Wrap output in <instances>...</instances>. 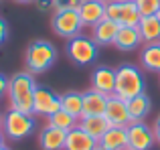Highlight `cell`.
<instances>
[{"mask_svg":"<svg viewBox=\"0 0 160 150\" xmlns=\"http://www.w3.org/2000/svg\"><path fill=\"white\" fill-rule=\"evenodd\" d=\"M35 91H37V83H35V75L32 73L18 71V73L12 75V77H8L6 98H8V103H10V110L32 114Z\"/></svg>","mask_w":160,"mask_h":150,"instance_id":"obj_1","label":"cell"},{"mask_svg":"<svg viewBox=\"0 0 160 150\" xmlns=\"http://www.w3.org/2000/svg\"><path fill=\"white\" fill-rule=\"evenodd\" d=\"M57 61V47L47 39H37L24 51V69L32 75L45 73Z\"/></svg>","mask_w":160,"mask_h":150,"instance_id":"obj_2","label":"cell"},{"mask_svg":"<svg viewBox=\"0 0 160 150\" xmlns=\"http://www.w3.org/2000/svg\"><path fill=\"white\" fill-rule=\"evenodd\" d=\"M144 91H146V79L138 65L122 63L116 69V91H113V95L128 102L134 95H140Z\"/></svg>","mask_w":160,"mask_h":150,"instance_id":"obj_3","label":"cell"},{"mask_svg":"<svg viewBox=\"0 0 160 150\" xmlns=\"http://www.w3.org/2000/svg\"><path fill=\"white\" fill-rule=\"evenodd\" d=\"M35 128H37V120L32 114L8 110L2 116V134L6 136V140H12V142L24 140L35 132Z\"/></svg>","mask_w":160,"mask_h":150,"instance_id":"obj_4","label":"cell"},{"mask_svg":"<svg viewBox=\"0 0 160 150\" xmlns=\"http://www.w3.org/2000/svg\"><path fill=\"white\" fill-rule=\"evenodd\" d=\"M67 57L73 61L77 67H87V65H93L98 61V43H95L91 37L85 35H77L73 39L67 41Z\"/></svg>","mask_w":160,"mask_h":150,"instance_id":"obj_5","label":"cell"},{"mask_svg":"<svg viewBox=\"0 0 160 150\" xmlns=\"http://www.w3.org/2000/svg\"><path fill=\"white\" fill-rule=\"evenodd\" d=\"M51 28L57 37L69 41L73 37L81 35L83 22H81V16H79L77 10L59 8V10H53V14H51Z\"/></svg>","mask_w":160,"mask_h":150,"instance_id":"obj_6","label":"cell"},{"mask_svg":"<svg viewBox=\"0 0 160 150\" xmlns=\"http://www.w3.org/2000/svg\"><path fill=\"white\" fill-rule=\"evenodd\" d=\"M106 18L120 27H138L142 14L134 0H109L106 2Z\"/></svg>","mask_w":160,"mask_h":150,"instance_id":"obj_7","label":"cell"},{"mask_svg":"<svg viewBox=\"0 0 160 150\" xmlns=\"http://www.w3.org/2000/svg\"><path fill=\"white\" fill-rule=\"evenodd\" d=\"M126 132H128V150H152L156 144L152 126H148L144 120L126 126Z\"/></svg>","mask_w":160,"mask_h":150,"instance_id":"obj_8","label":"cell"},{"mask_svg":"<svg viewBox=\"0 0 160 150\" xmlns=\"http://www.w3.org/2000/svg\"><path fill=\"white\" fill-rule=\"evenodd\" d=\"M59 110H61V95H57L55 91L47 89V87L37 85L35 102H32V116L51 118L55 112H59Z\"/></svg>","mask_w":160,"mask_h":150,"instance_id":"obj_9","label":"cell"},{"mask_svg":"<svg viewBox=\"0 0 160 150\" xmlns=\"http://www.w3.org/2000/svg\"><path fill=\"white\" fill-rule=\"evenodd\" d=\"M89 85L93 91H99L103 95H113V91H116V69L108 67V65H98L91 71Z\"/></svg>","mask_w":160,"mask_h":150,"instance_id":"obj_10","label":"cell"},{"mask_svg":"<svg viewBox=\"0 0 160 150\" xmlns=\"http://www.w3.org/2000/svg\"><path fill=\"white\" fill-rule=\"evenodd\" d=\"M106 120L109 122V126H130L132 120H130V112H128V102L118 95H109L108 99V108H106Z\"/></svg>","mask_w":160,"mask_h":150,"instance_id":"obj_11","label":"cell"},{"mask_svg":"<svg viewBox=\"0 0 160 150\" xmlns=\"http://www.w3.org/2000/svg\"><path fill=\"white\" fill-rule=\"evenodd\" d=\"M65 138H67L65 130H59V128L47 124L39 132V146L41 150H65Z\"/></svg>","mask_w":160,"mask_h":150,"instance_id":"obj_12","label":"cell"},{"mask_svg":"<svg viewBox=\"0 0 160 150\" xmlns=\"http://www.w3.org/2000/svg\"><path fill=\"white\" fill-rule=\"evenodd\" d=\"M79 16H81L83 27H93L99 20L106 18V2L99 0H83V4L77 8Z\"/></svg>","mask_w":160,"mask_h":150,"instance_id":"obj_13","label":"cell"},{"mask_svg":"<svg viewBox=\"0 0 160 150\" xmlns=\"http://www.w3.org/2000/svg\"><path fill=\"white\" fill-rule=\"evenodd\" d=\"M118 31H120V24L113 22V20H109V18H103V20H99L98 24L91 27V39L98 43V47L113 45Z\"/></svg>","mask_w":160,"mask_h":150,"instance_id":"obj_14","label":"cell"},{"mask_svg":"<svg viewBox=\"0 0 160 150\" xmlns=\"http://www.w3.org/2000/svg\"><path fill=\"white\" fill-rule=\"evenodd\" d=\"M99 142L93 136H89L79 126H75L73 130L67 132V138H65V150H95Z\"/></svg>","mask_w":160,"mask_h":150,"instance_id":"obj_15","label":"cell"},{"mask_svg":"<svg viewBox=\"0 0 160 150\" xmlns=\"http://www.w3.org/2000/svg\"><path fill=\"white\" fill-rule=\"evenodd\" d=\"M140 45H142V37L138 32V27H120L116 41H113V47L124 53H130V51H136Z\"/></svg>","mask_w":160,"mask_h":150,"instance_id":"obj_16","label":"cell"},{"mask_svg":"<svg viewBox=\"0 0 160 150\" xmlns=\"http://www.w3.org/2000/svg\"><path fill=\"white\" fill-rule=\"evenodd\" d=\"M99 148L103 150H128V132L122 126H109V130L99 138Z\"/></svg>","mask_w":160,"mask_h":150,"instance_id":"obj_17","label":"cell"},{"mask_svg":"<svg viewBox=\"0 0 160 150\" xmlns=\"http://www.w3.org/2000/svg\"><path fill=\"white\" fill-rule=\"evenodd\" d=\"M108 99L109 95H103L99 91H85L83 93V112H81V118L83 116H103L106 114V108H108Z\"/></svg>","mask_w":160,"mask_h":150,"instance_id":"obj_18","label":"cell"},{"mask_svg":"<svg viewBox=\"0 0 160 150\" xmlns=\"http://www.w3.org/2000/svg\"><path fill=\"white\" fill-rule=\"evenodd\" d=\"M150 110H152V99L150 95L140 93V95H134L132 99H128V112H130V120L132 122H142V120L148 118Z\"/></svg>","mask_w":160,"mask_h":150,"instance_id":"obj_19","label":"cell"},{"mask_svg":"<svg viewBox=\"0 0 160 150\" xmlns=\"http://www.w3.org/2000/svg\"><path fill=\"white\" fill-rule=\"evenodd\" d=\"M77 126L81 128V130H85L89 136H93L98 142L109 130V122L106 120V116H83V118H79Z\"/></svg>","mask_w":160,"mask_h":150,"instance_id":"obj_20","label":"cell"},{"mask_svg":"<svg viewBox=\"0 0 160 150\" xmlns=\"http://www.w3.org/2000/svg\"><path fill=\"white\" fill-rule=\"evenodd\" d=\"M138 32L142 37V43H160V20L158 16H142L138 22Z\"/></svg>","mask_w":160,"mask_h":150,"instance_id":"obj_21","label":"cell"},{"mask_svg":"<svg viewBox=\"0 0 160 150\" xmlns=\"http://www.w3.org/2000/svg\"><path fill=\"white\" fill-rule=\"evenodd\" d=\"M140 65L144 71L160 73V43H148L140 51Z\"/></svg>","mask_w":160,"mask_h":150,"instance_id":"obj_22","label":"cell"},{"mask_svg":"<svg viewBox=\"0 0 160 150\" xmlns=\"http://www.w3.org/2000/svg\"><path fill=\"white\" fill-rule=\"evenodd\" d=\"M61 110L69 112L75 118H81L83 112V93L79 91H67V93H61Z\"/></svg>","mask_w":160,"mask_h":150,"instance_id":"obj_23","label":"cell"},{"mask_svg":"<svg viewBox=\"0 0 160 150\" xmlns=\"http://www.w3.org/2000/svg\"><path fill=\"white\" fill-rule=\"evenodd\" d=\"M47 124H51V126L59 128V130L69 132V130H73V128L79 124V118L71 116L69 112H65V110H59V112H55L51 118H47Z\"/></svg>","mask_w":160,"mask_h":150,"instance_id":"obj_24","label":"cell"},{"mask_svg":"<svg viewBox=\"0 0 160 150\" xmlns=\"http://www.w3.org/2000/svg\"><path fill=\"white\" fill-rule=\"evenodd\" d=\"M142 16H154L160 10V0H134Z\"/></svg>","mask_w":160,"mask_h":150,"instance_id":"obj_25","label":"cell"},{"mask_svg":"<svg viewBox=\"0 0 160 150\" xmlns=\"http://www.w3.org/2000/svg\"><path fill=\"white\" fill-rule=\"evenodd\" d=\"M53 4H55V10H59V8H71V10H77V8L83 4V0H53Z\"/></svg>","mask_w":160,"mask_h":150,"instance_id":"obj_26","label":"cell"},{"mask_svg":"<svg viewBox=\"0 0 160 150\" xmlns=\"http://www.w3.org/2000/svg\"><path fill=\"white\" fill-rule=\"evenodd\" d=\"M35 6H37V10L43 12V14H53V10H55L53 0H35Z\"/></svg>","mask_w":160,"mask_h":150,"instance_id":"obj_27","label":"cell"},{"mask_svg":"<svg viewBox=\"0 0 160 150\" xmlns=\"http://www.w3.org/2000/svg\"><path fill=\"white\" fill-rule=\"evenodd\" d=\"M8 35H10V28H8V22L0 16V45H4L8 41Z\"/></svg>","mask_w":160,"mask_h":150,"instance_id":"obj_28","label":"cell"},{"mask_svg":"<svg viewBox=\"0 0 160 150\" xmlns=\"http://www.w3.org/2000/svg\"><path fill=\"white\" fill-rule=\"evenodd\" d=\"M6 91H8V77L0 73V99L6 95Z\"/></svg>","mask_w":160,"mask_h":150,"instance_id":"obj_29","label":"cell"},{"mask_svg":"<svg viewBox=\"0 0 160 150\" xmlns=\"http://www.w3.org/2000/svg\"><path fill=\"white\" fill-rule=\"evenodd\" d=\"M152 130H154V138H156V144L160 146V116L156 120H154V126H152Z\"/></svg>","mask_w":160,"mask_h":150,"instance_id":"obj_30","label":"cell"},{"mask_svg":"<svg viewBox=\"0 0 160 150\" xmlns=\"http://www.w3.org/2000/svg\"><path fill=\"white\" fill-rule=\"evenodd\" d=\"M14 2H18V4H35V0H14Z\"/></svg>","mask_w":160,"mask_h":150,"instance_id":"obj_31","label":"cell"},{"mask_svg":"<svg viewBox=\"0 0 160 150\" xmlns=\"http://www.w3.org/2000/svg\"><path fill=\"white\" fill-rule=\"evenodd\" d=\"M4 140H6V136H4V134H2V130H0V148L4 146Z\"/></svg>","mask_w":160,"mask_h":150,"instance_id":"obj_32","label":"cell"},{"mask_svg":"<svg viewBox=\"0 0 160 150\" xmlns=\"http://www.w3.org/2000/svg\"><path fill=\"white\" fill-rule=\"evenodd\" d=\"M0 130H2V114H0Z\"/></svg>","mask_w":160,"mask_h":150,"instance_id":"obj_33","label":"cell"},{"mask_svg":"<svg viewBox=\"0 0 160 150\" xmlns=\"http://www.w3.org/2000/svg\"><path fill=\"white\" fill-rule=\"evenodd\" d=\"M0 150H10V148H8V146H6V144H4V146H2V148H0Z\"/></svg>","mask_w":160,"mask_h":150,"instance_id":"obj_34","label":"cell"},{"mask_svg":"<svg viewBox=\"0 0 160 150\" xmlns=\"http://www.w3.org/2000/svg\"><path fill=\"white\" fill-rule=\"evenodd\" d=\"M156 16H158V20H160V10H158V12H156Z\"/></svg>","mask_w":160,"mask_h":150,"instance_id":"obj_35","label":"cell"},{"mask_svg":"<svg viewBox=\"0 0 160 150\" xmlns=\"http://www.w3.org/2000/svg\"><path fill=\"white\" fill-rule=\"evenodd\" d=\"M95 150H103V148H99V144H98V148H95Z\"/></svg>","mask_w":160,"mask_h":150,"instance_id":"obj_36","label":"cell"},{"mask_svg":"<svg viewBox=\"0 0 160 150\" xmlns=\"http://www.w3.org/2000/svg\"><path fill=\"white\" fill-rule=\"evenodd\" d=\"M99 2H109V0H99Z\"/></svg>","mask_w":160,"mask_h":150,"instance_id":"obj_37","label":"cell"}]
</instances>
